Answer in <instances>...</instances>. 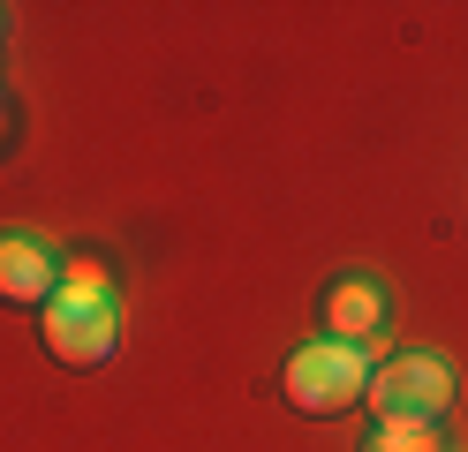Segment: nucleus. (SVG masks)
I'll list each match as a JSON object with an SVG mask.
<instances>
[{
    "label": "nucleus",
    "mask_w": 468,
    "mask_h": 452,
    "mask_svg": "<svg viewBox=\"0 0 468 452\" xmlns=\"http://www.w3.org/2000/svg\"><path fill=\"white\" fill-rule=\"evenodd\" d=\"M363 407L378 422H438V415L453 407V362L446 354H423V347L393 354L386 370H370Z\"/></svg>",
    "instance_id": "1"
},
{
    "label": "nucleus",
    "mask_w": 468,
    "mask_h": 452,
    "mask_svg": "<svg viewBox=\"0 0 468 452\" xmlns=\"http://www.w3.org/2000/svg\"><path fill=\"white\" fill-rule=\"evenodd\" d=\"M46 347L69 362V370H91L122 347V301L113 294H53L46 301Z\"/></svg>",
    "instance_id": "2"
},
{
    "label": "nucleus",
    "mask_w": 468,
    "mask_h": 452,
    "mask_svg": "<svg viewBox=\"0 0 468 452\" xmlns=\"http://www.w3.org/2000/svg\"><path fill=\"white\" fill-rule=\"evenodd\" d=\"M363 392H370L363 347L325 340V347H303L295 362H287V400H295L303 415H340V407H356Z\"/></svg>",
    "instance_id": "3"
},
{
    "label": "nucleus",
    "mask_w": 468,
    "mask_h": 452,
    "mask_svg": "<svg viewBox=\"0 0 468 452\" xmlns=\"http://www.w3.org/2000/svg\"><path fill=\"white\" fill-rule=\"evenodd\" d=\"M61 294V257L31 234H0V301H23V310H46Z\"/></svg>",
    "instance_id": "4"
},
{
    "label": "nucleus",
    "mask_w": 468,
    "mask_h": 452,
    "mask_svg": "<svg viewBox=\"0 0 468 452\" xmlns=\"http://www.w3.org/2000/svg\"><path fill=\"white\" fill-rule=\"evenodd\" d=\"M325 324H333L340 347H370L378 331H386V287H378V279H333Z\"/></svg>",
    "instance_id": "5"
},
{
    "label": "nucleus",
    "mask_w": 468,
    "mask_h": 452,
    "mask_svg": "<svg viewBox=\"0 0 468 452\" xmlns=\"http://www.w3.org/2000/svg\"><path fill=\"white\" fill-rule=\"evenodd\" d=\"M363 452H446V437H438V422H378Z\"/></svg>",
    "instance_id": "6"
},
{
    "label": "nucleus",
    "mask_w": 468,
    "mask_h": 452,
    "mask_svg": "<svg viewBox=\"0 0 468 452\" xmlns=\"http://www.w3.org/2000/svg\"><path fill=\"white\" fill-rule=\"evenodd\" d=\"M61 294H113V287H106V271H99V264H83V257H76V264H61Z\"/></svg>",
    "instance_id": "7"
}]
</instances>
